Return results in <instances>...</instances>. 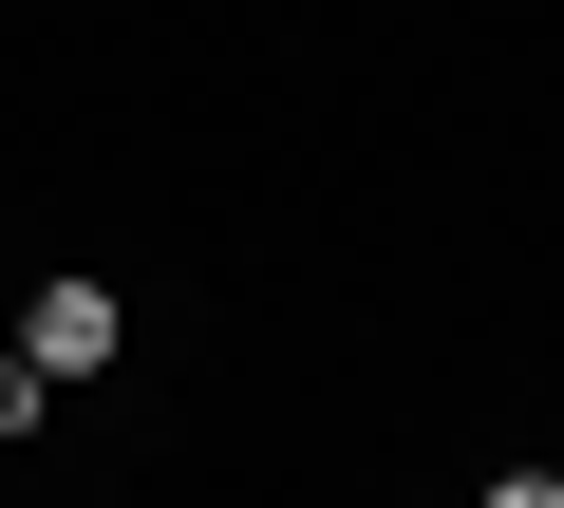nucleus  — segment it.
Returning a JSON list of instances; mask_svg holds the SVG:
<instances>
[{
	"label": "nucleus",
	"instance_id": "1",
	"mask_svg": "<svg viewBox=\"0 0 564 508\" xmlns=\"http://www.w3.org/2000/svg\"><path fill=\"white\" fill-rule=\"evenodd\" d=\"M20 358H39V377H95V358H113V283H39V302H20Z\"/></svg>",
	"mask_w": 564,
	"mask_h": 508
},
{
	"label": "nucleus",
	"instance_id": "2",
	"mask_svg": "<svg viewBox=\"0 0 564 508\" xmlns=\"http://www.w3.org/2000/svg\"><path fill=\"white\" fill-rule=\"evenodd\" d=\"M39 396H57L39 358H0V452H20V433H39Z\"/></svg>",
	"mask_w": 564,
	"mask_h": 508
},
{
	"label": "nucleus",
	"instance_id": "3",
	"mask_svg": "<svg viewBox=\"0 0 564 508\" xmlns=\"http://www.w3.org/2000/svg\"><path fill=\"white\" fill-rule=\"evenodd\" d=\"M489 508H564V471H508V489H489Z\"/></svg>",
	"mask_w": 564,
	"mask_h": 508
}]
</instances>
